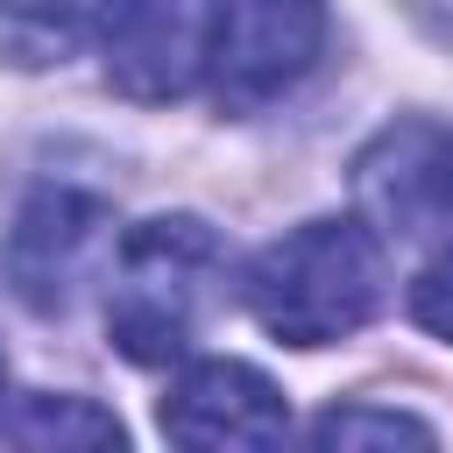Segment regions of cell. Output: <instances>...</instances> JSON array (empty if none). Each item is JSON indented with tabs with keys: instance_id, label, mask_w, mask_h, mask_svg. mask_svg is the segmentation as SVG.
<instances>
[{
	"instance_id": "277c9868",
	"label": "cell",
	"mask_w": 453,
	"mask_h": 453,
	"mask_svg": "<svg viewBox=\"0 0 453 453\" xmlns=\"http://www.w3.org/2000/svg\"><path fill=\"white\" fill-rule=\"evenodd\" d=\"M354 205L375 234L389 241H432L453 234V127L403 113L389 127H375L354 149Z\"/></svg>"
},
{
	"instance_id": "5b68a950",
	"label": "cell",
	"mask_w": 453,
	"mask_h": 453,
	"mask_svg": "<svg viewBox=\"0 0 453 453\" xmlns=\"http://www.w3.org/2000/svg\"><path fill=\"white\" fill-rule=\"evenodd\" d=\"M219 0H99L106 85L134 106H170L205 78Z\"/></svg>"
},
{
	"instance_id": "8fae6325",
	"label": "cell",
	"mask_w": 453,
	"mask_h": 453,
	"mask_svg": "<svg viewBox=\"0 0 453 453\" xmlns=\"http://www.w3.org/2000/svg\"><path fill=\"white\" fill-rule=\"evenodd\" d=\"M0 7H50V0H0Z\"/></svg>"
},
{
	"instance_id": "3957f363",
	"label": "cell",
	"mask_w": 453,
	"mask_h": 453,
	"mask_svg": "<svg viewBox=\"0 0 453 453\" xmlns=\"http://www.w3.org/2000/svg\"><path fill=\"white\" fill-rule=\"evenodd\" d=\"M326 50V0H219L212 28V99L219 113H262L311 78Z\"/></svg>"
},
{
	"instance_id": "52a82bcc",
	"label": "cell",
	"mask_w": 453,
	"mask_h": 453,
	"mask_svg": "<svg viewBox=\"0 0 453 453\" xmlns=\"http://www.w3.org/2000/svg\"><path fill=\"white\" fill-rule=\"evenodd\" d=\"M163 432L177 446H283L290 403L248 361H191L163 396Z\"/></svg>"
},
{
	"instance_id": "9c48e42d",
	"label": "cell",
	"mask_w": 453,
	"mask_h": 453,
	"mask_svg": "<svg viewBox=\"0 0 453 453\" xmlns=\"http://www.w3.org/2000/svg\"><path fill=\"white\" fill-rule=\"evenodd\" d=\"M439 432L411 411H375V403H333L311 418V446H432Z\"/></svg>"
},
{
	"instance_id": "30bf717a",
	"label": "cell",
	"mask_w": 453,
	"mask_h": 453,
	"mask_svg": "<svg viewBox=\"0 0 453 453\" xmlns=\"http://www.w3.org/2000/svg\"><path fill=\"white\" fill-rule=\"evenodd\" d=\"M411 319H418L432 340H453V248L418 269V283H411Z\"/></svg>"
},
{
	"instance_id": "7c38bea8",
	"label": "cell",
	"mask_w": 453,
	"mask_h": 453,
	"mask_svg": "<svg viewBox=\"0 0 453 453\" xmlns=\"http://www.w3.org/2000/svg\"><path fill=\"white\" fill-rule=\"evenodd\" d=\"M0 396H7V361H0Z\"/></svg>"
},
{
	"instance_id": "8992f818",
	"label": "cell",
	"mask_w": 453,
	"mask_h": 453,
	"mask_svg": "<svg viewBox=\"0 0 453 453\" xmlns=\"http://www.w3.org/2000/svg\"><path fill=\"white\" fill-rule=\"evenodd\" d=\"M113 262V212L106 198L92 191H35L14 226H7V248H0V269H7V290L28 304V311H71L78 290Z\"/></svg>"
},
{
	"instance_id": "6da1fadb",
	"label": "cell",
	"mask_w": 453,
	"mask_h": 453,
	"mask_svg": "<svg viewBox=\"0 0 453 453\" xmlns=\"http://www.w3.org/2000/svg\"><path fill=\"white\" fill-rule=\"evenodd\" d=\"M382 234L368 219H304L241 269L248 319L283 347H333L382 311Z\"/></svg>"
},
{
	"instance_id": "ba28073f",
	"label": "cell",
	"mask_w": 453,
	"mask_h": 453,
	"mask_svg": "<svg viewBox=\"0 0 453 453\" xmlns=\"http://www.w3.org/2000/svg\"><path fill=\"white\" fill-rule=\"evenodd\" d=\"M0 439L7 446H127V425L113 411H99L92 396H64V389H28V396H0Z\"/></svg>"
},
{
	"instance_id": "7a4b0ae2",
	"label": "cell",
	"mask_w": 453,
	"mask_h": 453,
	"mask_svg": "<svg viewBox=\"0 0 453 453\" xmlns=\"http://www.w3.org/2000/svg\"><path fill=\"white\" fill-rule=\"evenodd\" d=\"M226 248L198 212H156L113 241L106 262V333L134 368H170L219 290Z\"/></svg>"
}]
</instances>
